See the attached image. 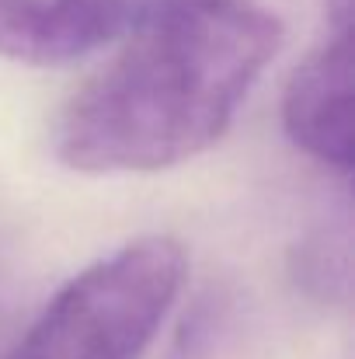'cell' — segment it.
<instances>
[{"mask_svg": "<svg viewBox=\"0 0 355 359\" xmlns=\"http://www.w3.org/2000/svg\"><path fill=\"white\" fill-rule=\"evenodd\" d=\"M279 46V18L254 0H157L67 102L53 150L84 175L185 164L230 129Z\"/></svg>", "mask_w": 355, "mask_h": 359, "instance_id": "6da1fadb", "label": "cell"}, {"mask_svg": "<svg viewBox=\"0 0 355 359\" xmlns=\"http://www.w3.org/2000/svg\"><path fill=\"white\" fill-rule=\"evenodd\" d=\"M188 276L181 241L146 234L74 276L7 359H139Z\"/></svg>", "mask_w": 355, "mask_h": 359, "instance_id": "7a4b0ae2", "label": "cell"}, {"mask_svg": "<svg viewBox=\"0 0 355 359\" xmlns=\"http://www.w3.org/2000/svg\"><path fill=\"white\" fill-rule=\"evenodd\" d=\"M157 0H0V56L63 67L125 39Z\"/></svg>", "mask_w": 355, "mask_h": 359, "instance_id": "3957f363", "label": "cell"}, {"mask_svg": "<svg viewBox=\"0 0 355 359\" xmlns=\"http://www.w3.org/2000/svg\"><path fill=\"white\" fill-rule=\"evenodd\" d=\"M286 136L317 164L349 178L352 171V35H335L314 49L282 95Z\"/></svg>", "mask_w": 355, "mask_h": 359, "instance_id": "277c9868", "label": "cell"}, {"mask_svg": "<svg viewBox=\"0 0 355 359\" xmlns=\"http://www.w3.org/2000/svg\"><path fill=\"white\" fill-rule=\"evenodd\" d=\"M293 283L321 300V304H342L352 290V241H349V220L317 227L300 241L296 255L289 258Z\"/></svg>", "mask_w": 355, "mask_h": 359, "instance_id": "5b68a950", "label": "cell"}, {"mask_svg": "<svg viewBox=\"0 0 355 359\" xmlns=\"http://www.w3.org/2000/svg\"><path fill=\"white\" fill-rule=\"evenodd\" d=\"M328 25L335 35H352V0H328Z\"/></svg>", "mask_w": 355, "mask_h": 359, "instance_id": "8992f818", "label": "cell"}]
</instances>
